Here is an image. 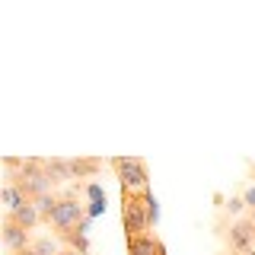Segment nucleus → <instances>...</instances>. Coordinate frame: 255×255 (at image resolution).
Returning a JSON list of instances; mask_svg holds the SVG:
<instances>
[{"label":"nucleus","mask_w":255,"mask_h":255,"mask_svg":"<svg viewBox=\"0 0 255 255\" xmlns=\"http://www.w3.org/2000/svg\"><path fill=\"white\" fill-rule=\"evenodd\" d=\"M150 188L147 191H131L122 188V223H125V239L131 236H143L153 220H150V201H147Z\"/></svg>","instance_id":"1"},{"label":"nucleus","mask_w":255,"mask_h":255,"mask_svg":"<svg viewBox=\"0 0 255 255\" xmlns=\"http://www.w3.org/2000/svg\"><path fill=\"white\" fill-rule=\"evenodd\" d=\"M10 185L19 191L26 201H35V198H42L54 188L45 175V159H26L19 172H10Z\"/></svg>","instance_id":"2"},{"label":"nucleus","mask_w":255,"mask_h":255,"mask_svg":"<svg viewBox=\"0 0 255 255\" xmlns=\"http://www.w3.org/2000/svg\"><path fill=\"white\" fill-rule=\"evenodd\" d=\"M112 169L118 172V182H122V188L147 191L150 172H147V163H143L140 156H115V159H112Z\"/></svg>","instance_id":"3"},{"label":"nucleus","mask_w":255,"mask_h":255,"mask_svg":"<svg viewBox=\"0 0 255 255\" xmlns=\"http://www.w3.org/2000/svg\"><path fill=\"white\" fill-rule=\"evenodd\" d=\"M83 223H86L83 204H80L77 198H67V195H61L58 207H54V217H51V227L58 230V233H70V230H80Z\"/></svg>","instance_id":"4"},{"label":"nucleus","mask_w":255,"mask_h":255,"mask_svg":"<svg viewBox=\"0 0 255 255\" xmlns=\"http://www.w3.org/2000/svg\"><path fill=\"white\" fill-rule=\"evenodd\" d=\"M0 236H3V246L13 252H22V249H32V236H29V230H22L19 223H16L10 214L3 217V227H0Z\"/></svg>","instance_id":"5"},{"label":"nucleus","mask_w":255,"mask_h":255,"mask_svg":"<svg viewBox=\"0 0 255 255\" xmlns=\"http://www.w3.org/2000/svg\"><path fill=\"white\" fill-rule=\"evenodd\" d=\"M252 243H255V223H252V217L249 220H236L233 227H230V249L239 252V255H246V252H252Z\"/></svg>","instance_id":"6"},{"label":"nucleus","mask_w":255,"mask_h":255,"mask_svg":"<svg viewBox=\"0 0 255 255\" xmlns=\"http://www.w3.org/2000/svg\"><path fill=\"white\" fill-rule=\"evenodd\" d=\"M45 175H48L51 185H61V182L74 179V166H70V159H64V156H51V159H45Z\"/></svg>","instance_id":"7"},{"label":"nucleus","mask_w":255,"mask_h":255,"mask_svg":"<svg viewBox=\"0 0 255 255\" xmlns=\"http://www.w3.org/2000/svg\"><path fill=\"white\" fill-rule=\"evenodd\" d=\"M10 217L19 223L22 230H32L35 223H42V217H38V207H35V201H22L16 211H10Z\"/></svg>","instance_id":"8"},{"label":"nucleus","mask_w":255,"mask_h":255,"mask_svg":"<svg viewBox=\"0 0 255 255\" xmlns=\"http://www.w3.org/2000/svg\"><path fill=\"white\" fill-rule=\"evenodd\" d=\"M70 166H74V179H93L102 169V163L96 156H77V159H70Z\"/></svg>","instance_id":"9"},{"label":"nucleus","mask_w":255,"mask_h":255,"mask_svg":"<svg viewBox=\"0 0 255 255\" xmlns=\"http://www.w3.org/2000/svg\"><path fill=\"white\" fill-rule=\"evenodd\" d=\"M128 243V255H156V236L143 233V236H131Z\"/></svg>","instance_id":"10"},{"label":"nucleus","mask_w":255,"mask_h":255,"mask_svg":"<svg viewBox=\"0 0 255 255\" xmlns=\"http://www.w3.org/2000/svg\"><path fill=\"white\" fill-rule=\"evenodd\" d=\"M58 201H61V198L54 195V191H48V195L35 198V207H38V217H42V223H51V217H54V207H58Z\"/></svg>","instance_id":"11"},{"label":"nucleus","mask_w":255,"mask_h":255,"mask_svg":"<svg viewBox=\"0 0 255 255\" xmlns=\"http://www.w3.org/2000/svg\"><path fill=\"white\" fill-rule=\"evenodd\" d=\"M32 249H35V255H58V252H61V249H58V243H54L51 236L35 239V243H32Z\"/></svg>","instance_id":"12"},{"label":"nucleus","mask_w":255,"mask_h":255,"mask_svg":"<svg viewBox=\"0 0 255 255\" xmlns=\"http://www.w3.org/2000/svg\"><path fill=\"white\" fill-rule=\"evenodd\" d=\"M3 201H6V214H10V211H16V207L26 201V198H22V195H19V191H16L13 185H6V188H3Z\"/></svg>","instance_id":"13"},{"label":"nucleus","mask_w":255,"mask_h":255,"mask_svg":"<svg viewBox=\"0 0 255 255\" xmlns=\"http://www.w3.org/2000/svg\"><path fill=\"white\" fill-rule=\"evenodd\" d=\"M86 195L93 198V204H106V191H102L99 185H90V188H86Z\"/></svg>","instance_id":"14"},{"label":"nucleus","mask_w":255,"mask_h":255,"mask_svg":"<svg viewBox=\"0 0 255 255\" xmlns=\"http://www.w3.org/2000/svg\"><path fill=\"white\" fill-rule=\"evenodd\" d=\"M246 204H252V211H255V185L246 191Z\"/></svg>","instance_id":"15"},{"label":"nucleus","mask_w":255,"mask_h":255,"mask_svg":"<svg viewBox=\"0 0 255 255\" xmlns=\"http://www.w3.org/2000/svg\"><path fill=\"white\" fill-rule=\"evenodd\" d=\"M156 255H166V246L159 243V239H156Z\"/></svg>","instance_id":"16"},{"label":"nucleus","mask_w":255,"mask_h":255,"mask_svg":"<svg viewBox=\"0 0 255 255\" xmlns=\"http://www.w3.org/2000/svg\"><path fill=\"white\" fill-rule=\"evenodd\" d=\"M58 255H83V252H74V249H61Z\"/></svg>","instance_id":"17"},{"label":"nucleus","mask_w":255,"mask_h":255,"mask_svg":"<svg viewBox=\"0 0 255 255\" xmlns=\"http://www.w3.org/2000/svg\"><path fill=\"white\" fill-rule=\"evenodd\" d=\"M13 255H35V249H22V252H13Z\"/></svg>","instance_id":"18"},{"label":"nucleus","mask_w":255,"mask_h":255,"mask_svg":"<svg viewBox=\"0 0 255 255\" xmlns=\"http://www.w3.org/2000/svg\"><path fill=\"white\" fill-rule=\"evenodd\" d=\"M252 223H255V211H252Z\"/></svg>","instance_id":"19"},{"label":"nucleus","mask_w":255,"mask_h":255,"mask_svg":"<svg viewBox=\"0 0 255 255\" xmlns=\"http://www.w3.org/2000/svg\"><path fill=\"white\" fill-rule=\"evenodd\" d=\"M246 255H255V249H252V252H246Z\"/></svg>","instance_id":"20"}]
</instances>
